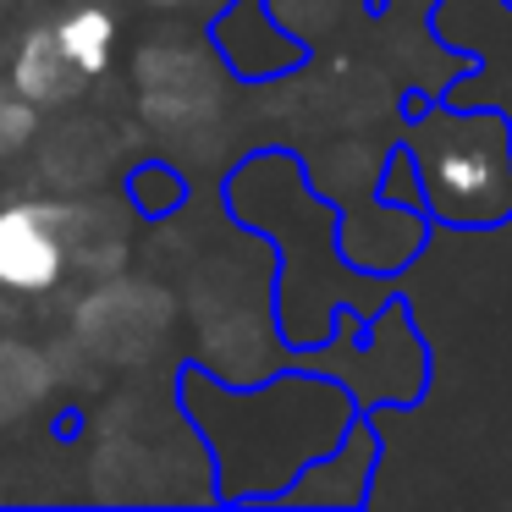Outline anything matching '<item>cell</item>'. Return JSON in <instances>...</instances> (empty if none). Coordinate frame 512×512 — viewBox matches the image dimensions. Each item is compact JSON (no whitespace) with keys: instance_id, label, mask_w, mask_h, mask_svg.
Returning a JSON list of instances; mask_svg holds the SVG:
<instances>
[{"instance_id":"6da1fadb","label":"cell","mask_w":512,"mask_h":512,"mask_svg":"<svg viewBox=\"0 0 512 512\" xmlns=\"http://www.w3.org/2000/svg\"><path fill=\"white\" fill-rule=\"evenodd\" d=\"M430 221L457 232H490L512 221V122L496 105H430L408 138Z\"/></svg>"},{"instance_id":"7a4b0ae2","label":"cell","mask_w":512,"mask_h":512,"mask_svg":"<svg viewBox=\"0 0 512 512\" xmlns=\"http://www.w3.org/2000/svg\"><path fill=\"white\" fill-rule=\"evenodd\" d=\"M72 265V204L0 210V292H50Z\"/></svg>"},{"instance_id":"3957f363","label":"cell","mask_w":512,"mask_h":512,"mask_svg":"<svg viewBox=\"0 0 512 512\" xmlns=\"http://www.w3.org/2000/svg\"><path fill=\"white\" fill-rule=\"evenodd\" d=\"M430 243V215L424 210H402L391 199H369V210H347L342 215V254L347 265H358L364 276H397Z\"/></svg>"},{"instance_id":"277c9868","label":"cell","mask_w":512,"mask_h":512,"mask_svg":"<svg viewBox=\"0 0 512 512\" xmlns=\"http://www.w3.org/2000/svg\"><path fill=\"white\" fill-rule=\"evenodd\" d=\"M6 83H12L23 100H34V105H61V100H72L89 78H83L78 61L61 50L56 23H45V28H28V34L17 39V56H12Z\"/></svg>"},{"instance_id":"5b68a950","label":"cell","mask_w":512,"mask_h":512,"mask_svg":"<svg viewBox=\"0 0 512 512\" xmlns=\"http://www.w3.org/2000/svg\"><path fill=\"white\" fill-rule=\"evenodd\" d=\"M215 39H221L226 61L237 67V78H276V72H287L292 61L303 56L298 39H287L270 17H259V34H237V23L221 17V34Z\"/></svg>"},{"instance_id":"8992f818","label":"cell","mask_w":512,"mask_h":512,"mask_svg":"<svg viewBox=\"0 0 512 512\" xmlns=\"http://www.w3.org/2000/svg\"><path fill=\"white\" fill-rule=\"evenodd\" d=\"M50 397V358L23 342H0V424L23 419Z\"/></svg>"},{"instance_id":"52a82bcc","label":"cell","mask_w":512,"mask_h":512,"mask_svg":"<svg viewBox=\"0 0 512 512\" xmlns=\"http://www.w3.org/2000/svg\"><path fill=\"white\" fill-rule=\"evenodd\" d=\"M56 39L72 61H78L83 78H100L111 67V50H116V17L105 6H78L56 23Z\"/></svg>"},{"instance_id":"ba28073f","label":"cell","mask_w":512,"mask_h":512,"mask_svg":"<svg viewBox=\"0 0 512 512\" xmlns=\"http://www.w3.org/2000/svg\"><path fill=\"white\" fill-rule=\"evenodd\" d=\"M375 193H380V199H391V204H402V210H424V215H430V199H424V182H419V160H413L408 144L391 149V160H386V171H380Z\"/></svg>"},{"instance_id":"9c48e42d","label":"cell","mask_w":512,"mask_h":512,"mask_svg":"<svg viewBox=\"0 0 512 512\" xmlns=\"http://www.w3.org/2000/svg\"><path fill=\"white\" fill-rule=\"evenodd\" d=\"M34 133H39V105L23 100V94L6 83V89H0V149H23Z\"/></svg>"},{"instance_id":"30bf717a","label":"cell","mask_w":512,"mask_h":512,"mask_svg":"<svg viewBox=\"0 0 512 512\" xmlns=\"http://www.w3.org/2000/svg\"><path fill=\"white\" fill-rule=\"evenodd\" d=\"M133 193H149L144 210H171V204L182 199V182H171V177H160V182H133Z\"/></svg>"},{"instance_id":"8fae6325","label":"cell","mask_w":512,"mask_h":512,"mask_svg":"<svg viewBox=\"0 0 512 512\" xmlns=\"http://www.w3.org/2000/svg\"><path fill=\"white\" fill-rule=\"evenodd\" d=\"M0 155H6V149H0Z\"/></svg>"}]
</instances>
